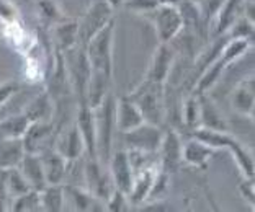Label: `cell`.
I'll return each instance as SVG.
<instances>
[{"instance_id":"obj_1","label":"cell","mask_w":255,"mask_h":212,"mask_svg":"<svg viewBox=\"0 0 255 212\" xmlns=\"http://www.w3.org/2000/svg\"><path fill=\"white\" fill-rule=\"evenodd\" d=\"M191 137H196L198 141L205 142L206 145L213 147L214 150L223 148V150H229L233 153L236 160L237 168L241 170V173L244 178H254V157L247 148L236 139L234 136L229 134V131H213L198 128L195 131H190Z\"/></svg>"},{"instance_id":"obj_2","label":"cell","mask_w":255,"mask_h":212,"mask_svg":"<svg viewBox=\"0 0 255 212\" xmlns=\"http://www.w3.org/2000/svg\"><path fill=\"white\" fill-rule=\"evenodd\" d=\"M128 96L136 103L144 121L159 126L162 124L167 110L165 85L150 82V80L144 78L142 83L132 90L131 93H128Z\"/></svg>"},{"instance_id":"obj_3","label":"cell","mask_w":255,"mask_h":212,"mask_svg":"<svg viewBox=\"0 0 255 212\" xmlns=\"http://www.w3.org/2000/svg\"><path fill=\"white\" fill-rule=\"evenodd\" d=\"M115 105L117 98L110 91L103 103L94 110L95 114V129H97V157L107 167L110 155H112L113 147V136L117 129V121H115Z\"/></svg>"},{"instance_id":"obj_4","label":"cell","mask_w":255,"mask_h":212,"mask_svg":"<svg viewBox=\"0 0 255 212\" xmlns=\"http://www.w3.org/2000/svg\"><path fill=\"white\" fill-rule=\"evenodd\" d=\"M113 36L115 18L87 43L85 53L92 71H100L113 75Z\"/></svg>"},{"instance_id":"obj_5","label":"cell","mask_w":255,"mask_h":212,"mask_svg":"<svg viewBox=\"0 0 255 212\" xmlns=\"http://www.w3.org/2000/svg\"><path fill=\"white\" fill-rule=\"evenodd\" d=\"M113 18H115L113 8L110 7L107 0H95V2L87 8L85 15L79 20L77 44L85 48L87 43H89L102 28H105Z\"/></svg>"},{"instance_id":"obj_6","label":"cell","mask_w":255,"mask_h":212,"mask_svg":"<svg viewBox=\"0 0 255 212\" xmlns=\"http://www.w3.org/2000/svg\"><path fill=\"white\" fill-rule=\"evenodd\" d=\"M123 134V142L126 150H136L144 153H157L162 137H164V129L159 124L146 123L136 126L134 129L126 131Z\"/></svg>"},{"instance_id":"obj_7","label":"cell","mask_w":255,"mask_h":212,"mask_svg":"<svg viewBox=\"0 0 255 212\" xmlns=\"http://www.w3.org/2000/svg\"><path fill=\"white\" fill-rule=\"evenodd\" d=\"M150 23L157 34L159 43H172L183 30V20L178 7L170 5H157L149 13Z\"/></svg>"},{"instance_id":"obj_8","label":"cell","mask_w":255,"mask_h":212,"mask_svg":"<svg viewBox=\"0 0 255 212\" xmlns=\"http://www.w3.org/2000/svg\"><path fill=\"white\" fill-rule=\"evenodd\" d=\"M84 181L85 190L102 203H107L110 194L115 190L108 168L100 163L98 158H87L84 165Z\"/></svg>"},{"instance_id":"obj_9","label":"cell","mask_w":255,"mask_h":212,"mask_svg":"<svg viewBox=\"0 0 255 212\" xmlns=\"http://www.w3.org/2000/svg\"><path fill=\"white\" fill-rule=\"evenodd\" d=\"M177 59V51L172 43H159L157 49L154 51L152 59H150L149 69L146 72V80L155 83L165 85L170 78Z\"/></svg>"},{"instance_id":"obj_10","label":"cell","mask_w":255,"mask_h":212,"mask_svg":"<svg viewBox=\"0 0 255 212\" xmlns=\"http://www.w3.org/2000/svg\"><path fill=\"white\" fill-rule=\"evenodd\" d=\"M107 168L110 176H112L113 186L126 194L129 193L132 186V180H134V170H132V165L129 162V157H128L126 148L125 150L112 152L107 163Z\"/></svg>"},{"instance_id":"obj_11","label":"cell","mask_w":255,"mask_h":212,"mask_svg":"<svg viewBox=\"0 0 255 212\" xmlns=\"http://www.w3.org/2000/svg\"><path fill=\"white\" fill-rule=\"evenodd\" d=\"M53 148L57 153H61L69 163L77 162V160H80V157L85 155L84 139L80 136L79 128L75 126V123L56 136Z\"/></svg>"},{"instance_id":"obj_12","label":"cell","mask_w":255,"mask_h":212,"mask_svg":"<svg viewBox=\"0 0 255 212\" xmlns=\"http://www.w3.org/2000/svg\"><path fill=\"white\" fill-rule=\"evenodd\" d=\"M75 126L79 128V133L84 139L85 155L87 158H98L97 157V129H95V114L94 110L87 105V101L79 103L77 119Z\"/></svg>"},{"instance_id":"obj_13","label":"cell","mask_w":255,"mask_h":212,"mask_svg":"<svg viewBox=\"0 0 255 212\" xmlns=\"http://www.w3.org/2000/svg\"><path fill=\"white\" fill-rule=\"evenodd\" d=\"M182 137L175 129L164 131V137H162L160 147H159V165L162 170L173 171L178 163L182 162Z\"/></svg>"},{"instance_id":"obj_14","label":"cell","mask_w":255,"mask_h":212,"mask_svg":"<svg viewBox=\"0 0 255 212\" xmlns=\"http://www.w3.org/2000/svg\"><path fill=\"white\" fill-rule=\"evenodd\" d=\"M160 168L159 163L150 165V167L139 170L134 173V180H132V186L129 193H128V201H129L131 208H139L149 199L150 190H152L155 175Z\"/></svg>"},{"instance_id":"obj_15","label":"cell","mask_w":255,"mask_h":212,"mask_svg":"<svg viewBox=\"0 0 255 212\" xmlns=\"http://www.w3.org/2000/svg\"><path fill=\"white\" fill-rule=\"evenodd\" d=\"M246 0H224L223 5L219 7L216 16L210 26V36L218 38L228 33L231 25L242 15V8H244Z\"/></svg>"},{"instance_id":"obj_16","label":"cell","mask_w":255,"mask_h":212,"mask_svg":"<svg viewBox=\"0 0 255 212\" xmlns=\"http://www.w3.org/2000/svg\"><path fill=\"white\" fill-rule=\"evenodd\" d=\"M54 136V124L51 123H30L23 134L21 141L25 145V152L39 153L49 147V139Z\"/></svg>"},{"instance_id":"obj_17","label":"cell","mask_w":255,"mask_h":212,"mask_svg":"<svg viewBox=\"0 0 255 212\" xmlns=\"http://www.w3.org/2000/svg\"><path fill=\"white\" fill-rule=\"evenodd\" d=\"M38 155L41 158V163H43L46 183H48V185H61V183H64L67 175V167H69L67 160L64 158L61 153H57L53 147L44 148Z\"/></svg>"},{"instance_id":"obj_18","label":"cell","mask_w":255,"mask_h":212,"mask_svg":"<svg viewBox=\"0 0 255 212\" xmlns=\"http://www.w3.org/2000/svg\"><path fill=\"white\" fill-rule=\"evenodd\" d=\"M115 121H117V129L120 133H126V131L134 129L136 126L144 123V118L136 103L132 101L129 96L125 95L121 98H117V105H115Z\"/></svg>"},{"instance_id":"obj_19","label":"cell","mask_w":255,"mask_h":212,"mask_svg":"<svg viewBox=\"0 0 255 212\" xmlns=\"http://www.w3.org/2000/svg\"><path fill=\"white\" fill-rule=\"evenodd\" d=\"M213 153L214 148L198 141L196 137L190 136L187 141L182 142V162L191 165V167L205 170L210 163Z\"/></svg>"},{"instance_id":"obj_20","label":"cell","mask_w":255,"mask_h":212,"mask_svg":"<svg viewBox=\"0 0 255 212\" xmlns=\"http://www.w3.org/2000/svg\"><path fill=\"white\" fill-rule=\"evenodd\" d=\"M231 106L241 116L254 118L255 110V85L254 78L249 77L237 85L231 95Z\"/></svg>"},{"instance_id":"obj_21","label":"cell","mask_w":255,"mask_h":212,"mask_svg":"<svg viewBox=\"0 0 255 212\" xmlns=\"http://www.w3.org/2000/svg\"><path fill=\"white\" fill-rule=\"evenodd\" d=\"M112 77L105 72L100 71H92L89 83H87L85 91V101L92 110H95L103 103V100L110 95V88H112Z\"/></svg>"},{"instance_id":"obj_22","label":"cell","mask_w":255,"mask_h":212,"mask_svg":"<svg viewBox=\"0 0 255 212\" xmlns=\"http://www.w3.org/2000/svg\"><path fill=\"white\" fill-rule=\"evenodd\" d=\"M16 168L20 170V173L23 175V178L26 180L28 185H30L31 190L41 191L43 188L48 185V183H46L41 158H39L38 153L25 152V155H23L21 162Z\"/></svg>"},{"instance_id":"obj_23","label":"cell","mask_w":255,"mask_h":212,"mask_svg":"<svg viewBox=\"0 0 255 212\" xmlns=\"http://www.w3.org/2000/svg\"><path fill=\"white\" fill-rule=\"evenodd\" d=\"M200 101V128L205 129H213V131H229L228 121L224 119L223 113L219 111L208 93L198 95Z\"/></svg>"},{"instance_id":"obj_24","label":"cell","mask_w":255,"mask_h":212,"mask_svg":"<svg viewBox=\"0 0 255 212\" xmlns=\"http://www.w3.org/2000/svg\"><path fill=\"white\" fill-rule=\"evenodd\" d=\"M25 155L21 137H3L0 139V170L16 168Z\"/></svg>"},{"instance_id":"obj_25","label":"cell","mask_w":255,"mask_h":212,"mask_svg":"<svg viewBox=\"0 0 255 212\" xmlns=\"http://www.w3.org/2000/svg\"><path fill=\"white\" fill-rule=\"evenodd\" d=\"M23 114L28 118L30 123H51L54 114V105L53 98H51L49 91H43L41 95H38L30 105L26 106V110Z\"/></svg>"},{"instance_id":"obj_26","label":"cell","mask_w":255,"mask_h":212,"mask_svg":"<svg viewBox=\"0 0 255 212\" xmlns=\"http://www.w3.org/2000/svg\"><path fill=\"white\" fill-rule=\"evenodd\" d=\"M54 41L57 51H67L77 46L79 39V20H61L54 25Z\"/></svg>"},{"instance_id":"obj_27","label":"cell","mask_w":255,"mask_h":212,"mask_svg":"<svg viewBox=\"0 0 255 212\" xmlns=\"http://www.w3.org/2000/svg\"><path fill=\"white\" fill-rule=\"evenodd\" d=\"M41 199V209L48 212H59L64 209L66 203V193H64V183L61 185H46L39 191Z\"/></svg>"},{"instance_id":"obj_28","label":"cell","mask_w":255,"mask_h":212,"mask_svg":"<svg viewBox=\"0 0 255 212\" xmlns=\"http://www.w3.org/2000/svg\"><path fill=\"white\" fill-rule=\"evenodd\" d=\"M182 123L183 128L195 131L200 128V101L198 95L190 93L182 103Z\"/></svg>"},{"instance_id":"obj_29","label":"cell","mask_w":255,"mask_h":212,"mask_svg":"<svg viewBox=\"0 0 255 212\" xmlns=\"http://www.w3.org/2000/svg\"><path fill=\"white\" fill-rule=\"evenodd\" d=\"M28 126H30V121L23 113L2 119L0 121V139H3V137H23Z\"/></svg>"},{"instance_id":"obj_30","label":"cell","mask_w":255,"mask_h":212,"mask_svg":"<svg viewBox=\"0 0 255 212\" xmlns=\"http://www.w3.org/2000/svg\"><path fill=\"white\" fill-rule=\"evenodd\" d=\"M8 211H13V212H36V211H43L41 209V199H39V191L30 190V191L23 193L21 196L11 199Z\"/></svg>"},{"instance_id":"obj_31","label":"cell","mask_w":255,"mask_h":212,"mask_svg":"<svg viewBox=\"0 0 255 212\" xmlns=\"http://www.w3.org/2000/svg\"><path fill=\"white\" fill-rule=\"evenodd\" d=\"M5 186H7V193H8L10 201L21 196L23 193L31 190L30 185L26 183V180L23 178V175L20 173L18 168L5 170Z\"/></svg>"},{"instance_id":"obj_32","label":"cell","mask_w":255,"mask_h":212,"mask_svg":"<svg viewBox=\"0 0 255 212\" xmlns=\"http://www.w3.org/2000/svg\"><path fill=\"white\" fill-rule=\"evenodd\" d=\"M226 36L231 39H247V41H252L254 39V21L249 20L247 16L241 15L237 18L231 28L226 33Z\"/></svg>"},{"instance_id":"obj_33","label":"cell","mask_w":255,"mask_h":212,"mask_svg":"<svg viewBox=\"0 0 255 212\" xmlns=\"http://www.w3.org/2000/svg\"><path fill=\"white\" fill-rule=\"evenodd\" d=\"M129 208L131 206H129V201H128V194L117 190V188L110 194V198L105 203V211H110V212H123Z\"/></svg>"},{"instance_id":"obj_34","label":"cell","mask_w":255,"mask_h":212,"mask_svg":"<svg viewBox=\"0 0 255 212\" xmlns=\"http://www.w3.org/2000/svg\"><path fill=\"white\" fill-rule=\"evenodd\" d=\"M159 5L157 0H123V5L126 10L139 15H149L155 7Z\"/></svg>"},{"instance_id":"obj_35","label":"cell","mask_w":255,"mask_h":212,"mask_svg":"<svg viewBox=\"0 0 255 212\" xmlns=\"http://www.w3.org/2000/svg\"><path fill=\"white\" fill-rule=\"evenodd\" d=\"M18 90H20V85L16 83L15 80L0 82V106H3Z\"/></svg>"},{"instance_id":"obj_36","label":"cell","mask_w":255,"mask_h":212,"mask_svg":"<svg viewBox=\"0 0 255 212\" xmlns=\"http://www.w3.org/2000/svg\"><path fill=\"white\" fill-rule=\"evenodd\" d=\"M239 193L242 194V198L251 204V208H254L255 204V191H254V178H244V181L239 185Z\"/></svg>"},{"instance_id":"obj_37","label":"cell","mask_w":255,"mask_h":212,"mask_svg":"<svg viewBox=\"0 0 255 212\" xmlns=\"http://www.w3.org/2000/svg\"><path fill=\"white\" fill-rule=\"evenodd\" d=\"M39 7H41L43 10V13L48 16L49 20H57V18H61L59 13H57V8H56V5L51 2V0H41L39 2Z\"/></svg>"},{"instance_id":"obj_38","label":"cell","mask_w":255,"mask_h":212,"mask_svg":"<svg viewBox=\"0 0 255 212\" xmlns=\"http://www.w3.org/2000/svg\"><path fill=\"white\" fill-rule=\"evenodd\" d=\"M159 5H170V7H178L183 0H157Z\"/></svg>"},{"instance_id":"obj_39","label":"cell","mask_w":255,"mask_h":212,"mask_svg":"<svg viewBox=\"0 0 255 212\" xmlns=\"http://www.w3.org/2000/svg\"><path fill=\"white\" fill-rule=\"evenodd\" d=\"M107 2H108V5L112 8H118V7L123 5V0H107Z\"/></svg>"},{"instance_id":"obj_40","label":"cell","mask_w":255,"mask_h":212,"mask_svg":"<svg viewBox=\"0 0 255 212\" xmlns=\"http://www.w3.org/2000/svg\"><path fill=\"white\" fill-rule=\"evenodd\" d=\"M195 2H196V3H198V2H200V0H195Z\"/></svg>"}]
</instances>
